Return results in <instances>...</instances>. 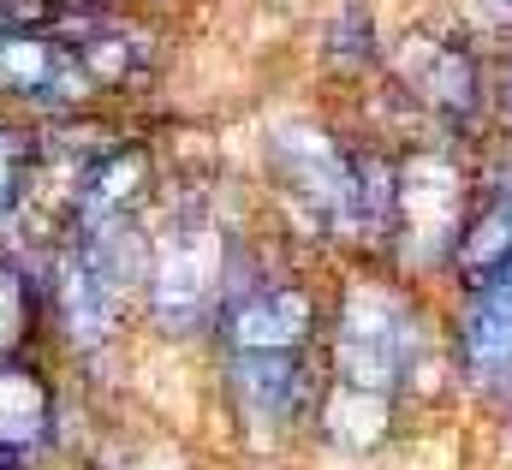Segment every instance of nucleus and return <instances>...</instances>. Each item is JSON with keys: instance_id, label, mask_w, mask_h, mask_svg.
Masks as SVG:
<instances>
[{"instance_id": "f257e3e1", "label": "nucleus", "mask_w": 512, "mask_h": 470, "mask_svg": "<svg viewBox=\"0 0 512 470\" xmlns=\"http://www.w3.org/2000/svg\"><path fill=\"white\" fill-rule=\"evenodd\" d=\"M245 274L251 268L239 256V233L227 227L215 191L203 185L161 191L149 215V262H143V292H137V316L149 334L161 340L209 334Z\"/></svg>"}, {"instance_id": "f03ea898", "label": "nucleus", "mask_w": 512, "mask_h": 470, "mask_svg": "<svg viewBox=\"0 0 512 470\" xmlns=\"http://www.w3.org/2000/svg\"><path fill=\"white\" fill-rule=\"evenodd\" d=\"M417 363V316L387 286H346L328 328V381L364 399H393Z\"/></svg>"}, {"instance_id": "7ed1b4c3", "label": "nucleus", "mask_w": 512, "mask_h": 470, "mask_svg": "<svg viewBox=\"0 0 512 470\" xmlns=\"http://www.w3.org/2000/svg\"><path fill=\"white\" fill-rule=\"evenodd\" d=\"M96 90L60 30H0V114L24 125L96 114Z\"/></svg>"}, {"instance_id": "20e7f679", "label": "nucleus", "mask_w": 512, "mask_h": 470, "mask_svg": "<svg viewBox=\"0 0 512 470\" xmlns=\"http://www.w3.org/2000/svg\"><path fill=\"white\" fill-rule=\"evenodd\" d=\"M322 328V304L304 280L286 274H245L233 286V298L215 316V340L221 357H262V352H310Z\"/></svg>"}, {"instance_id": "39448f33", "label": "nucleus", "mask_w": 512, "mask_h": 470, "mask_svg": "<svg viewBox=\"0 0 512 470\" xmlns=\"http://www.w3.org/2000/svg\"><path fill=\"white\" fill-rule=\"evenodd\" d=\"M66 447V363L36 346L0 363V453L42 470Z\"/></svg>"}, {"instance_id": "423d86ee", "label": "nucleus", "mask_w": 512, "mask_h": 470, "mask_svg": "<svg viewBox=\"0 0 512 470\" xmlns=\"http://www.w3.org/2000/svg\"><path fill=\"white\" fill-rule=\"evenodd\" d=\"M227 393L251 429H298L322 411V369L316 352H262V357H221Z\"/></svg>"}, {"instance_id": "0eeeda50", "label": "nucleus", "mask_w": 512, "mask_h": 470, "mask_svg": "<svg viewBox=\"0 0 512 470\" xmlns=\"http://www.w3.org/2000/svg\"><path fill=\"white\" fill-rule=\"evenodd\" d=\"M393 233L417 238L423 250L453 238L459 244V179L447 161L423 155L411 167H399V197H393Z\"/></svg>"}, {"instance_id": "6e6552de", "label": "nucleus", "mask_w": 512, "mask_h": 470, "mask_svg": "<svg viewBox=\"0 0 512 470\" xmlns=\"http://www.w3.org/2000/svg\"><path fill=\"white\" fill-rule=\"evenodd\" d=\"M459 346H465V363L477 375H501L512 363V262L489 286H477L465 328H459Z\"/></svg>"}, {"instance_id": "1a4fd4ad", "label": "nucleus", "mask_w": 512, "mask_h": 470, "mask_svg": "<svg viewBox=\"0 0 512 470\" xmlns=\"http://www.w3.org/2000/svg\"><path fill=\"white\" fill-rule=\"evenodd\" d=\"M405 84L429 102V108H441L447 119L471 114L477 108V66L459 54V48H441V42H411L405 48Z\"/></svg>"}, {"instance_id": "9d476101", "label": "nucleus", "mask_w": 512, "mask_h": 470, "mask_svg": "<svg viewBox=\"0 0 512 470\" xmlns=\"http://www.w3.org/2000/svg\"><path fill=\"white\" fill-rule=\"evenodd\" d=\"M48 346L42 334V280L24 256L0 250V363L18 352Z\"/></svg>"}, {"instance_id": "9b49d317", "label": "nucleus", "mask_w": 512, "mask_h": 470, "mask_svg": "<svg viewBox=\"0 0 512 470\" xmlns=\"http://www.w3.org/2000/svg\"><path fill=\"white\" fill-rule=\"evenodd\" d=\"M507 262H512V191L495 197L471 227H459V244H453V268H459V280L471 292L489 286Z\"/></svg>"}, {"instance_id": "f8f14e48", "label": "nucleus", "mask_w": 512, "mask_h": 470, "mask_svg": "<svg viewBox=\"0 0 512 470\" xmlns=\"http://www.w3.org/2000/svg\"><path fill=\"white\" fill-rule=\"evenodd\" d=\"M0 470H24V465H18V459H6V453H0Z\"/></svg>"}, {"instance_id": "ddd939ff", "label": "nucleus", "mask_w": 512, "mask_h": 470, "mask_svg": "<svg viewBox=\"0 0 512 470\" xmlns=\"http://www.w3.org/2000/svg\"><path fill=\"white\" fill-rule=\"evenodd\" d=\"M0 119H6V114H0Z\"/></svg>"}]
</instances>
